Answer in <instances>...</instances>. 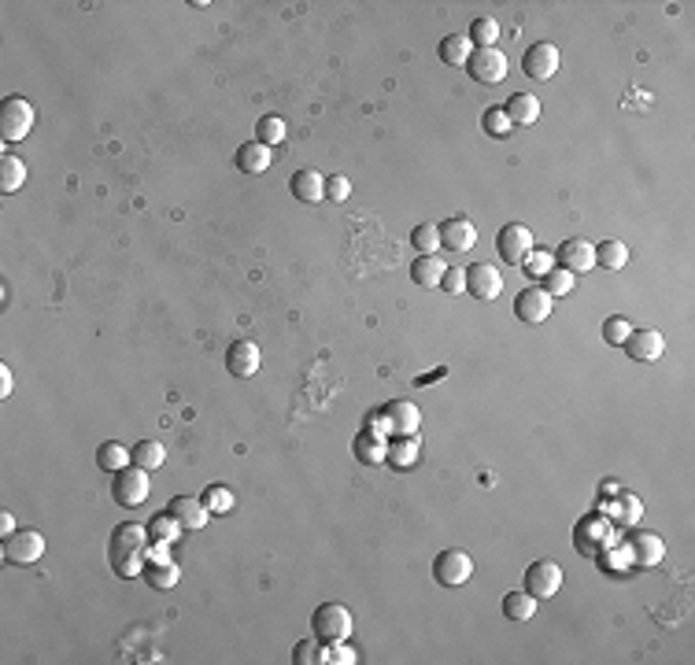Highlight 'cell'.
Wrapping results in <instances>:
<instances>
[{"mask_svg":"<svg viewBox=\"0 0 695 665\" xmlns=\"http://www.w3.org/2000/svg\"><path fill=\"white\" fill-rule=\"evenodd\" d=\"M440 288L448 292V296H459V292H466V270H452V266H448V274L440 278Z\"/></svg>","mask_w":695,"mask_h":665,"instance_id":"cell-46","label":"cell"},{"mask_svg":"<svg viewBox=\"0 0 695 665\" xmlns=\"http://www.w3.org/2000/svg\"><path fill=\"white\" fill-rule=\"evenodd\" d=\"M574 285H577V278L569 274V270H562V266H552V274H544V288H548L555 300H559V296L574 292Z\"/></svg>","mask_w":695,"mask_h":665,"instance_id":"cell-41","label":"cell"},{"mask_svg":"<svg viewBox=\"0 0 695 665\" xmlns=\"http://www.w3.org/2000/svg\"><path fill=\"white\" fill-rule=\"evenodd\" d=\"M466 37L474 48H492L495 37H500V27H495V19H474V27H470Z\"/></svg>","mask_w":695,"mask_h":665,"instance_id":"cell-39","label":"cell"},{"mask_svg":"<svg viewBox=\"0 0 695 665\" xmlns=\"http://www.w3.org/2000/svg\"><path fill=\"white\" fill-rule=\"evenodd\" d=\"M595 266H603V270H626L629 266V244L622 240H603V244H595Z\"/></svg>","mask_w":695,"mask_h":665,"instance_id":"cell-31","label":"cell"},{"mask_svg":"<svg viewBox=\"0 0 695 665\" xmlns=\"http://www.w3.org/2000/svg\"><path fill=\"white\" fill-rule=\"evenodd\" d=\"M30 130H34V108H30V101H22V96H8V101L0 104V137L12 144V141L30 137Z\"/></svg>","mask_w":695,"mask_h":665,"instance_id":"cell-6","label":"cell"},{"mask_svg":"<svg viewBox=\"0 0 695 665\" xmlns=\"http://www.w3.org/2000/svg\"><path fill=\"white\" fill-rule=\"evenodd\" d=\"M495 252L507 266H521L533 252V230L521 226V222H507V226L495 233Z\"/></svg>","mask_w":695,"mask_h":665,"instance_id":"cell-5","label":"cell"},{"mask_svg":"<svg viewBox=\"0 0 695 665\" xmlns=\"http://www.w3.org/2000/svg\"><path fill=\"white\" fill-rule=\"evenodd\" d=\"M22 182H27V163H22L19 156H12V152H4V156H0V189L19 192Z\"/></svg>","mask_w":695,"mask_h":665,"instance_id":"cell-32","label":"cell"},{"mask_svg":"<svg viewBox=\"0 0 695 665\" xmlns=\"http://www.w3.org/2000/svg\"><path fill=\"white\" fill-rule=\"evenodd\" d=\"M292 661L296 665H315V661H326V644H322V639H300V644H296V651H292Z\"/></svg>","mask_w":695,"mask_h":665,"instance_id":"cell-40","label":"cell"},{"mask_svg":"<svg viewBox=\"0 0 695 665\" xmlns=\"http://www.w3.org/2000/svg\"><path fill=\"white\" fill-rule=\"evenodd\" d=\"M503 111L511 115L514 126H536V122H540V101L533 93H514Z\"/></svg>","mask_w":695,"mask_h":665,"instance_id":"cell-26","label":"cell"},{"mask_svg":"<svg viewBox=\"0 0 695 665\" xmlns=\"http://www.w3.org/2000/svg\"><path fill=\"white\" fill-rule=\"evenodd\" d=\"M348 196H352V182H348L344 174H333V178H326V200H333V204H344Z\"/></svg>","mask_w":695,"mask_h":665,"instance_id":"cell-44","label":"cell"},{"mask_svg":"<svg viewBox=\"0 0 695 665\" xmlns=\"http://www.w3.org/2000/svg\"><path fill=\"white\" fill-rule=\"evenodd\" d=\"M444 274H448V263H444L440 255H418L411 263V281L418 288H437Z\"/></svg>","mask_w":695,"mask_h":665,"instance_id":"cell-25","label":"cell"},{"mask_svg":"<svg viewBox=\"0 0 695 665\" xmlns=\"http://www.w3.org/2000/svg\"><path fill=\"white\" fill-rule=\"evenodd\" d=\"M141 577H144V584L152 588V591H170L174 584L182 580V570H178L174 562H167V558H156L152 565H144Z\"/></svg>","mask_w":695,"mask_h":665,"instance_id":"cell-27","label":"cell"},{"mask_svg":"<svg viewBox=\"0 0 695 665\" xmlns=\"http://www.w3.org/2000/svg\"><path fill=\"white\" fill-rule=\"evenodd\" d=\"M226 366H230L233 377H256L259 366H263L259 344H252V340H233L230 348H226Z\"/></svg>","mask_w":695,"mask_h":665,"instance_id":"cell-19","label":"cell"},{"mask_svg":"<svg viewBox=\"0 0 695 665\" xmlns=\"http://www.w3.org/2000/svg\"><path fill=\"white\" fill-rule=\"evenodd\" d=\"M481 130L488 134V137H511L514 134V122H511V115L503 111V108H488L485 115H481Z\"/></svg>","mask_w":695,"mask_h":665,"instance_id":"cell-37","label":"cell"},{"mask_svg":"<svg viewBox=\"0 0 695 665\" xmlns=\"http://www.w3.org/2000/svg\"><path fill=\"white\" fill-rule=\"evenodd\" d=\"M96 466H101L104 474H119V470H127V466H134V455H130V448H122L119 440H108L96 448Z\"/></svg>","mask_w":695,"mask_h":665,"instance_id":"cell-28","label":"cell"},{"mask_svg":"<svg viewBox=\"0 0 695 665\" xmlns=\"http://www.w3.org/2000/svg\"><path fill=\"white\" fill-rule=\"evenodd\" d=\"M555 263H559L562 270H569L574 278H581V274H588V270L595 266V244L585 240V237H569V240L559 244Z\"/></svg>","mask_w":695,"mask_h":665,"instance_id":"cell-15","label":"cell"},{"mask_svg":"<svg viewBox=\"0 0 695 665\" xmlns=\"http://www.w3.org/2000/svg\"><path fill=\"white\" fill-rule=\"evenodd\" d=\"M270 163H274V152L263 144V141H248L237 148V170L241 174H263V170H270Z\"/></svg>","mask_w":695,"mask_h":665,"instance_id":"cell-23","label":"cell"},{"mask_svg":"<svg viewBox=\"0 0 695 665\" xmlns=\"http://www.w3.org/2000/svg\"><path fill=\"white\" fill-rule=\"evenodd\" d=\"M418 426H421V410L411 400H392L370 414V429H378L385 436H414Z\"/></svg>","mask_w":695,"mask_h":665,"instance_id":"cell-2","label":"cell"},{"mask_svg":"<svg viewBox=\"0 0 695 665\" xmlns=\"http://www.w3.org/2000/svg\"><path fill=\"white\" fill-rule=\"evenodd\" d=\"M148 491H152V484H148V470H141V466H127V470H119L115 481H111V496L119 507H141L148 499Z\"/></svg>","mask_w":695,"mask_h":665,"instance_id":"cell-4","label":"cell"},{"mask_svg":"<svg viewBox=\"0 0 695 665\" xmlns=\"http://www.w3.org/2000/svg\"><path fill=\"white\" fill-rule=\"evenodd\" d=\"M15 532V517L4 510V514H0V536H12Z\"/></svg>","mask_w":695,"mask_h":665,"instance_id":"cell-49","label":"cell"},{"mask_svg":"<svg viewBox=\"0 0 695 665\" xmlns=\"http://www.w3.org/2000/svg\"><path fill=\"white\" fill-rule=\"evenodd\" d=\"M148 525L141 522H122L111 529V539H108V562L119 577H141L144 573V555H148Z\"/></svg>","mask_w":695,"mask_h":665,"instance_id":"cell-1","label":"cell"},{"mask_svg":"<svg viewBox=\"0 0 695 665\" xmlns=\"http://www.w3.org/2000/svg\"><path fill=\"white\" fill-rule=\"evenodd\" d=\"M610 544H614V529L607 525V517L592 514V517H585V522H577V529H574V547H577V555H600Z\"/></svg>","mask_w":695,"mask_h":665,"instance_id":"cell-10","label":"cell"},{"mask_svg":"<svg viewBox=\"0 0 695 665\" xmlns=\"http://www.w3.org/2000/svg\"><path fill=\"white\" fill-rule=\"evenodd\" d=\"M559 63H562V56H559V48L552 41H536V45L526 48V56H521V70H526L529 78H536V82L555 78Z\"/></svg>","mask_w":695,"mask_h":665,"instance_id":"cell-12","label":"cell"},{"mask_svg":"<svg viewBox=\"0 0 695 665\" xmlns=\"http://www.w3.org/2000/svg\"><path fill=\"white\" fill-rule=\"evenodd\" d=\"M356 458L363 462V466H381L385 458H388V440H385V433H378V429H363L359 436H356Z\"/></svg>","mask_w":695,"mask_h":665,"instance_id":"cell-22","label":"cell"},{"mask_svg":"<svg viewBox=\"0 0 695 665\" xmlns=\"http://www.w3.org/2000/svg\"><path fill=\"white\" fill-rule=\"evenodd\" d=\"M0 396H4V400L12 396V369L4 362H0Z\"/></svg>","mask_w":695,"mask_h":665,"instance_id":"cell-48","label":"cell"},{"mask_svg":"<svg viewBox=\"0 0 695 665\" xmlns=\"http://www.w3.org/2000/svg\"><path fill=\"white\" fill-rule=\"evenodd\" d=\"M411 244L418 248V255H437V248H440V226H437V222H421V226H414V233H411Z\"/></svg>","mask_w":695,"mask_h":665,"instance_id":"cell-35","label":"cell"},{"mask_svg":"<svg viewBox=\"0 0 695 665\" xmlns=\"http://www.w3.org/2000/svg\"><path fill=\"white\" fill-rule=\"evenodd\" d=\"M552 311H555V296L544 285H533L526 292H518V300H514L518 322H526V326H544L552 318Z\"/></svg>","mask_w":695,"mask_h":665,"instance_id":"cell-7","label":"cell"},{"mask_svg":"<svg viewBox=\"0 0 695 665\" xmlns=\"http://www.w3.org/2000/svg\"><path fill=\"white\" fill-rule=\"evenodd\" d=\"M626 551H629V562L640 565V570H655V565L666 558V544H662L658 532H636L626 544Z\"/></svg>","mask_w":695,"mask_h":665,"instance_id":"cell-18","label":"cell"},{"mask_svg":"<svg viewBox=\"0 0 695 665\" xmlns=\"http://www.w3.org/2000/svg\"><path fill=\"white\" fill-rule=\"evenodd\" d=\"M552 266H555V255L552 252H529V259L521 263V270H526L529 278H544V274H552Z\"/></svg>","mask_w":695,"mask_h":665,"instance_id":"cell-43","label":"cell"},{"mask_svg":"<svg viewBox=\"0 0 695 665\" xmlns=\"http://www.w3.org/2000/svg\"><path fill=\"white\" fill-rule=\"evenodd\" d=\"M185 529L178 525V522H174V514L167 510V514H156L152 517V522H148V536H152V544H174V539H178Z\"/></svg>","mask_w":695,"mask_h":665,"instance_id":"cell-34","label":"cell"},{"mask_svg":"<svg viewBox=\"0 0 695 665\" xmlns=\"http://www.w3.org/2000/svg\"><path fill=\"white\" fill-rule=\"evenodd\" d=\"M433 577L444 588H459V584H466L470 577H474V558H470L466 551H459V547L440 551L433 558Z\"/></svg>","mask_w":695,"mask_h":665,"instance_id":"cell-9","label":"cell"},{"mask_svg":"<svg viewBox=\"0 0 695 665\" xmlns=\"http://www.w3.org/2000/svg\"><path fill=\"white\" fill-rule=\"evenodd\" d=\"M622 507H626L622 522H636V514H640V503H636V496H622Z\"/></svg>","mask_w":695,"mask_h":665,"instance_id":"cell-47","label":"cell"},{"mask_svg":"<svg viewBox=\"0 0 695 665\" xmlns=\"http://www.w3.org/2000/svg\"><path fill=\"white\" fill-rule=\"evenodd\" d=\"M285 137H289L285 118H278V115H263V118H259V126H256V141H263L266 148H274V144H282Z\"/></svg>","mask_w":695,"mask_h":665,"instance_id":"cell-36","label":"cell"},{"mask_svg":"<svg viewBox=\"0 0 695 665\" xmlns=\"http://www.w3.org/2000/svg\"><path fill=\"white\" fill-rule=\"evenodd\" d=\"M45 555V536L37 529H15L4 536V562L8 565H34Z\"/></svg>","mask_w":695,"mask_h":665,"instance_id":"cell-8","label":"cell"},{"mask_svg":"<svg viewBox=\"0 0 695 665\" xmlns=\"http://www.w3.org/2000/svg\"><path fill=\"white\" fill-rule=\"evenodd\" d=\"M311 629H315V639H322V644H337V639L352 636L356 618H352V610L340 603H322L311 613Z\"/></svg>","mask_w":695,"mask_h":665,"instance_id":"cell-3","label":"cell"},{"mask_svg":"<svg viewBox=\"0 0 695 665\" xmlns=\"http://www.w3.org/2000/svg\"><path fill=\"white\" fill-rule=\"evenodd\" d=\"M536 603H540V599H533L526 588H521V591H507V596H503V613H507V621H521V625L533 621Z\"/></svg>","mask_w":695,"mask_h":665,"instance_id":"cell-30","label":"cell"},{"mask_svg":"<svg viewBox=\"0 0 695 665\" xmlns=\"http://www.w3.org/2000/svg\"><path fill=\"white\" fill-rule=\"evenodd\" d=\"M437 56L448 63V67H466L470 56H474V45H470L466 34H452V37H444L440 48H437Z\"/></svg>","mask_w":695,"mask_h":665,"instance_id":"cell-29","label":"cell"},{"mask_svg":"<svg viewBox=\"0 0 695 665\" xmlns=\"http://www.w3.org/2000/svg\"><path fill=\"white\" fill-rule=\"evenodd\" d=\"M289 189L300 204H318V200H326V174H318V170H296L289 178Z\"/></svg>","mask_w":695,"mask_h":665,"instance_id":"cell-21","label":"cell"},{"mask_svg":"<svg viewBox=\"0 0 695 665\" xmlns=\"http://www.w3.org/2000/svg\"><path fill=\"white\" fill-rule=\"evenodd\" d=\"M562 588V565L544 558V562H533L526 570V591L533 599H555V591Z\"/></svg>","mask_w":695,"mask_h":665,"instance_id":"cell-13","label":"cell"},{"mask_svg":"<svg viewBox=\"0 0 695 665\" xmlns=\"http://www.w3.org/2000/svg\"><path fill=\"white\" fill-rule=\"evenodd\" d=\"M326 661H333V665H352V661H359V654L352 647H344V639H337V644H326Z\"/></svg>","mask_w":695,"mask_h":665,"instance_id":"cell-45","label":"cell"},{"mask_svg":"<svg viewBox=\"0 0 695 665\" xmlns=\"http://www.w3.org/2000/svg\"><path fill=\"white\" fill-rule=\"evenodd\" d=\"M466 292L474 296L478 304H492L495 296L503 292L500 270H495L492 263H474V266H466Z\"/></svg>","mask_w":695,"mask_h":665,"instance_id":"cell-14","label":"cell"},{"mask_svg":"<svg viewBox=\"0 0 695 665\" xmlns=\"http://www.w3.org/2000/svg\"><path fill=\"white\" fill-rule=\"evenodd\" d=\"M478 244V226L466 215H452L440 222V248L448 252H470Z\"/></svg>","mask_w":695,"mask_h":665,"instance_id":"cell-16","label":"cell"},{"mask_svg":"<svg viewBox=\"0 0 695 665\" xmlns=\"http://www.w3.org/2000/svg\"><path fill=\"white\" fill-rule=\"evenodd\" d=\"M167 510L174 514V522H178L185 532H200L208 525V517H211V510L204 507L200 496H174L167 503Z\"/></svg>","mask_w":695,"mask_h":665,"instance_id":"cell-17","label":"cell"},{"mask_svg":"<svg viewBox=\"0 0 695 665\" xmlns=\"http://www.w3.org/2000/svg\"><path fill=\"white\" fill-rule=\"evenodd\" d=\"M130 455H134V466H141V470H159V466L167 462V451H163L159 440H141V443H134Z\"/></svg>","mask_w":695,"mask_h":665,"instance_id":"cell-33","label":"cell"},{"mask_svg":"<svg viewBox=\"0 0 695 665\" xmlns=\"http://www.w3.org/2000/svg\"><path fill=\"white\" fill-rule=\"evenodd\" d=\"M200 499H204V507H208L211 514H230V510L237 507L233 491H230V488H222V484H208Z\"/></svg>","mask_w":695,"mask_h":665,"instance_id":"cell-38","label":"cell"},{"mask_svg":"<svg viewBox=\"0 0 695 665\" xmlns=\"http://www.w3.org/2000/svg\"><path fill=\"white\" fill-rule=\"evenodd\" d=\"M418 458H421V443H418V433L414 436H392L388 440V466L392 470H411V466H418Z\"/></svg>","mask_w":695,"mask_h":665,"instance_id":"cell-24","label":"cell"},{"mask_svg":"<svg viewBox=\"0 0 695 665\" xmlns=\"http://www.w3.org/2000/svg\"><path fill=\"white\" fill-rule=\"evenodd\" d=\"M629 333H633V322H629V318H622V314H614V318H607V322H603V340L610 344V348H622V344L629 340Z\"/></svg>","mask_w":695,"mask_h":665,"instance_id":"cell-42","label":"cell"},{"mask_svg":"<svg viewBox=\"0 0 695 665\" xmlns=\"http://www.w3.org/2000/svg\"><path fill=\"white\" fill-rule=\"evenodd\" d=\"M622 348L629 352L633 362H658L662 352H666V340H662L658 329H633Z\"/></svg>","mask_w":695,"mask_h":665,"instance_id":"cell-20","label":"cell"},{"mask_svg":"<svg viewBox=\"0 0 695 665\" xmlns=\"http://www.w3.org/2000/svg\"><path fill=\"white\" fill-rule=\"evenodd\" d=\"M466 70H470V78H474V82L495 85V82L507 78V56H503L495 45H492V48H474V56H470Z\"/></svg>","mask_w":695,"mask_h":665,"instance_id":"cell-11","label":"cell"}]
</instances>
